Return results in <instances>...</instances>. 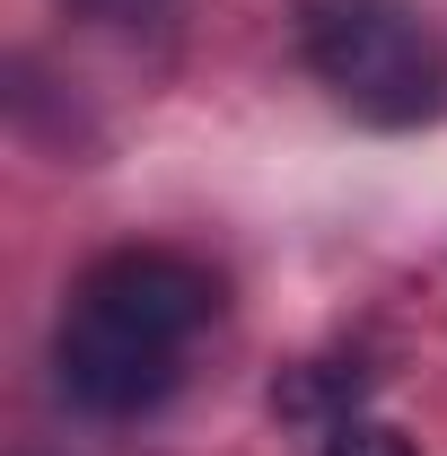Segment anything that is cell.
I'll return each mask as SVG.
<instances>
[{
    "label": "cell",
    "instance_id": "1",
    "mask_svg": "<svg viewBox=\"0 0 447 456\" xmlns=\"http://www.w3.org/2000/svg\"><path fill=\"white\" fill-rule=\"evenodd\" d=\"M211 316H220V281L193 255L123 246L106 264H88L70 307H61V334H53L61 395L79 412H97V421H132V412L167 403L175 369H184V351Z\"/></svg>",
    "mask_w": 447,
    "mask_h": 456
},
{
    "label": "cell",
    "instance_id": "2",
    "mask_svg": "<svg viewBox=\"0 0 447 456\" xmlns=\"http://www.w3.org/2000/svg\"><path fill=\"white\" fill-rule=\"evenodd\" d=\"M298 45H307V70L360 123H378V132L439 123L447 61L403 0H307L298 9Z\"/></svg>",
    "mask_w": 447,
    "mask_h": 456
},
{
    "label": "cell",
    "instance_id": "3",
    "mask_svg": "<svg viewBox=\"0 0 447 456\" xmlns=\"http://www.w3.org/2000/svg\"><path fill=\"white\" fill-rule=\"evenodd\" d=\"M325 456H421L403 430H386V421H360V412H342L334 430H325Z\"/></svg>",
    "mask_w": 447,
    "mask_h": 456
},
{
    "label": "cell",
    "instance_id": "4",
    "mask_svg": "<svg viewBox=\"0 0 447 456\" xmlns=\"http://www.w3.org/2000/svg\"><path fill=\"white\" fill-rule=\"evenodd\" d=\"M79 18H97V27H141V18H158L167 0H70Z\"/></svg>",
    "mask_w": 447,
    "mask_h": 456
}]
</instances>
